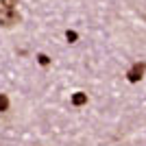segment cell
Masks as SVG:
<instances>
[{
  "mask_svg": "<svg viewBox=\"0 0 146 146\" xmlns=\"http://www.w3.org/2000/svg\"><path fill=\"white\" fill-rule=\"evenodd\" d=\"M20 22V15L18 11H13V9H5V11L0 13V24L2 26H13Z\"/></svg>",
  "mask_w": 146,
  "mask_h": 146,
  "instance_id": "cell-1",
  "label": "cell"
},
{
  "mask_svg": "<svg viewBox=\"0 0 146 146\" xmlns=\"http://www.w3.org/2000/svg\"><path fill=\"white\" fill-rule=\"evenodd\" d=\"M142 74H144V63H133L131 70L127 72V79L131 81V83H137V81L142 79Z\"/></svg>",
  "mask_w": 146,
  "mask_h": 146,
  "instance_id": "cell-2",
  "label": "cell"
},
{
  "mask_svg": "<svg viewBox=\"0 0 146 146\" xmlns=\"http://www.w3.org/2000/svg\"><path fill=\"white\" fill-rule=\"evenodd\" d=\"M87 103V94H83V92H76L72 96V105H76V107H81V105Z\"/></svg>",
  "mask_w": 146,
  "mask_h": 146,
  "instance_id": "cell-3",
  "label": "cell"
},
{
  "mask_svg": "<svg viewBox=\"0 0 146 146\" xmlns=\"http://www.w3.org/2000/svg\"><path fill=\"white\" fill-rule=\"evenodd\" d=\"M9 109V98L5 94H0V111H7Z\"/></svg>",
  "mask_w": 146,
  "mask_h": 146,
  "instance_id": "cell-4",
  "label": "cell"
},
{
  "mask_svg": "<svg viewBox=\"0 0 146 146\" xmlns=\"http://www.w3.org/2000/svg\"><path fill=\"white\" fill-rule=\"evenodd\" d=\"M20 0H2V5H5V9H13V7L18 5Z\"/></svg>",
  "mask_w": 146,
  "mask_h": 146,
  "instance_id": "cell-5",
  "label": "cell"
},
{
  "mask_svg": "<svg viewBox=\"0 0 146 146\" xmlns=\"http://www.w3.org/2000/svg\"><path fill=\"white\" fill-rule=\"evenodd\" d=\"M66 37H68V42H76V33H74V31H66Z\"/></svg>",
  "mask_w": 146,
  "mask_h": 146,
  "instance_id": "cell-6",
  "label": "cell"
},
{
  "mask_svg": "<svg viewBox=\"0 0 146 146\" xmlns=\"http://www.w3.org/2000/svg\"><path fill=\"white\" fill-rule=\"evenodd\" d=\"M37 61H39L42 66H48V63H50V59H48L46 55H37Z\"/></svg>",
  "mask_w": 146,
  "mask_h": 146,
  "instance_id": "cell-7",
  "label": "cell"
},
{
  "mask_svg": "<svg viewBox=\"0 0 146 146\" xmlns=\"http://www.w3.org/2000/svg\"><path fill=\"white\" fill-rule=\"evenodd\" d=\"M144 68H146V66H144Z\"/></svg>",
  "mask_w": 146,
  "mask_h": 146,
  "instance_id": "cell-8",
  "label": "cell"
}]
</instances>
